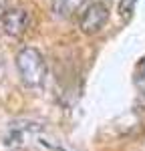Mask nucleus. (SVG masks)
<instances>
[{
    "mask_svg": "<svg viewBox=\"0 0 145 151\" xmlns=\"http://www.w3.org/2000/svg\"><path fill=\"white\" fill-rule=\"evenodd\" d=\"M109 20V8L103 2H95L91 6H87V10L81 16V30L85 35H95L99 32Z\"/></svg>",
    "mask_w": 145,
    "mask_h": 151,
    "instance_id": "obj_2",
    "label": "nucleus"
},
{
    "mask_svg": "<svg viewBox=\"0 0 145 151\" xmlns=\"http://www.w3.org/2000/svg\"><path fill=\"white\" fill-rule=\"evenodd\" d=\"M135 4H137V0H121L119 2V12L121 16H129L135 8Z\"/></svg>",
    "mask_w": 145,
    "mask_h": 151,
    "instance_id": "obj_6",
    "label": "nucleus"
},
{
    "mask_svg": "<svg viewBox=\"0 0 145 151\" xmlns=\"http://www.w3.org/2000/svg\"><path fill=\"white\" fill-rule=\"evenodd\" d=\"M40 129H42V125L34 123V121H14L8 127V133L4 135V145L6 147H20L26 135L38 133Z\"/></svg>",
    "mask_w": 145,
    "mask_h": 151,
    "instance_id": "obj_4",
    "label": "nucleus"
},
{
    "mask_svg": "<svg viewBox=\"0 0 145 151\" xmlns=\"http://www.w3.org/2000/svg\"><path fill=\"white\" fill-rule=\"evenodd\" d=\"M28 22H30V16L24 8H10L2 14V28L10 36L24 35V30L28 28Z\"/></svg>",
    "mask_w": 145,
    "mask_h": 151,
    "instance_id": "obj_3",
    "label": "nucleus"
},
{
    "mask_svg": "<svg viewBox=\"0 0 145 151\" xmlns=\"http://www.w3.org/2000/svg\"><path fill=\"white\" fill-rule=\"evenodd\" d=\"M85 4V0H55V12L59 16H71Z\"/></svg>",
    "mask_w": 145,
    "mask_h": 151,
    "instance_id": "obj_5",
    "label": "nucleus"
},
{
    "mask_svg": "<svg viewBox=\"0 0 145 151\" xmlns=\"http://www.w3.org/2000/svg\"><path fill=\"white\" fill-rule=\"evenodd\" d=\"M137 85H139V89H141V93L145 95V58L141 60V65H139V70H137Z\"/></svg>",
    "mask_w": 145,
    "mask_h": 151,
    "instance_id": "obj_7",
    "label": "nucleus"
},
{
    "mask_svg": "<svg viewBox=\"0 0 145 151\" xmlns=\"http://www.w3.org/2000/svg\"><path fill=\"white\" fill-rule=\"evenodd\" d=\"M16 69L26 87H40L47 79V63L42 55L32 47L22 48L16 55Z\"/></svg>",
    "mask_w": 145,
    "mask_h": 151,
    "instance_id": "obj_1",
    "label": "nucleus"
}]
</instances>
